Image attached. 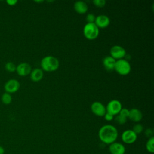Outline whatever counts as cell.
<instances>
[{"mask_svg": "<svg viewBox=\"0 0 154 154\" xmlns=\"http://www.w3.org/2000/svg\"><path fill=\"white\" fill-rule=\"evenodd\" d=\"M5 69L7 72L11 73L16 71V66L13 62L9 61L6 63V64H5Z\"/></svg>", "mask_w": 154, "mask_h": 154, "instance_id": "19", "label": "cell"}, {"mask_svg": "<svg viewBox=\"0 0 154 154\" xmlns=\"http://www.w3.org/2000/svg\"><path fill=\"white\" fill-rule=\"evenodd\" d=\"M103 117H104L105 119L106 120H107V121H111V120H112L114 119V116L112 115L111 114L108 112H106L105 114V115H104Z\"/></svg>", "mask_w": 154, "mask_h": 154, "instance_id": "26", "label": "cell"}, {"mask_svg": "<svg viewBox=\"0 0 154 154\" xmlns=\"http://www.w3.org/2000/svg\"><path fill=\"white\" fill-rule=\"evenodd\" d=\"M110 56L116 60L123 59L126 54V50L120 45H114L110 49Z\"/></svg>", "mask_w": 154, "mask_h": 154, "instance_id": "6", "label": "cell"}, {"mask_svg": "<svg viewBox=\"0 0 154 154\" xmlns=\"http://www.w3.org/2000/svg\"><path fill=\"white\" fill-rule=\"evenodd\" d=\"M74 9L79 14H84L88 10V5L83 1H78L74 4Z\"/></svg>", "mask_w": 154, "mask_h": 154, "instance_id": "15", "label": "cell"}, {"mask_svg": "<svg viewBox=\"0 0 154 154\" xmlns=\"http://www.w3.org/2000/svg\"><path fill=\"white\" fill-rule=\"evenodd\" d=\"M4 152H5V150L4 147L0 146V154H4Z\"/></svg>", "mask_w": 154, "mask_h": 154, "instance_id": "28", "label": "cell"}, {"mask_svg": "<svg viewBox=\"0 0 154 154\" xmlns=\"http://www.w3.org/2000/svg\"><path fill=\"white\" fill-rule=\"evenodd\" d=\"M91 112L98 117H103L106 112V107L105 105L99 101L93 102L90 106Z\"/></svg>", "mask_w": 154, "mask_h": 154, "instance_id": "7", "label": "cell"}, {"mask_svg": "<svg viewBox=\"0 0 154 154\" xmlns=\"http://www.w3.org/2000/svg\"><path fill=\"white\" fill-rule=\"evenodd\" d=\"M83 34L87 39L95 40L99 35V29L94 23H87L84 26Z\"/></svg>", "mask_w": 154, "mask_h": 154, "instance_id": "3", "label": "cell"}, {"mask_svg": "<svg viewBox=\"0 0 154 154\" xmlns=\"http://www.w3.org/2000/svg\"><path fill=\"white\" fill-rule=\"evenodd\" d=\"M121 138L123 143L131 144L135 142L137 139V135L132 129H127L123 132Z\"/></svg>", "mask_w": 154, "mask_h": 154, "instance_id": "8", "label": "cell"}, {"mask_svg": "<svg viewBox=\"0 0 154 154\" xmlns=\"http://www.w3.org/2000/svg\"><path fill=\"white\" fill-rule=\"evenodd\" d=\"M43 77V71L42 69L35 68L31 70L30 73V78L33 82H38Z\"/></svg>", "mask_w": 154, "mask_h": 154, "instance_id": "16", "label": "cell"}, {"mask_svg": "<svg viewBox=\"0 0 154 154\" xmlns=\"http://www.w3.org/2000/svg\"><path fill=\"white\" fill-rule=\"evenodd\" d=\"M146 148L148 152L153 153L154 152V137H150L148 139L146 144Z\"/></svg>", "mask_w": 154, "mask_h": 154, "instance_id": "17", "label": "cell"}, {"mask_svg": "<svg viewBox=\"0 0 154 154\" xmlns=\"http://www.w3.org/2000/svg\"><path fill=\"white\" fill-rule=\"evenodd\" d=\"M109 152L111 154H125V147L120 143L114 142L109 144Z\"/></svg>", "mask_w": 154, "mask_h": 154, "instance_id": "12", "label": "cell"}, {"mask_svg": "<svg viewBox=\"0 0 154 154\" xmlns=\"http://www.w3.org/2000/svg\"><path fill=\"white\" fill-rule=\"evenodd\" d=\"M115 121L119 125H123L126 122L127 118L118 114L115 118Z\"/></svg>", "mask_w": 154, "mask_h": 154, "instance_id": "21", "label": "cell"}, {"mask_svg": "<svg viewBox=\"0 0 154 154\" xmlns=\"http://www.w3.org/2000/svg\"><path fill=\"white\" fill-rule=\"evenodd\" d=\"M153 131L152 129L150 128H148L147 129L146 131H145V135L147 137H148L149 138H150V137H153Z\"/></svg>", "mask_w": 154, "mask_h": 154, "instance_id": "25", "label": "cell"}, {"mask_svg": "<svg viewBox=\"0 0 154 154\" xmlns=\"http://www.w3.org/2000/svg\"><path fill=\"white\" fill-rule=\"evenodd\" d=\"M20 88L19 82L15 79H11L7 81L4 85V89L6 93H14L18 91Z\"/></svg>", "mask_w": 154, "mask_h": 154, "instance_id": "9", "label": "cell"}, {"mask_svg": "<svg viewBox=\"0 0 154 154\" xmlns=\"http://www.w3.org/2000/svg\"><path fill=\"white\" fill-rule=\"evenodd\" d=\"M116 60L110 55L105 57L103 60V65L105 69L108 71L114 70Z\"/></svg>", "mask_w": 154, "mask_h": 154, "instance_id": "14", "label": "cell"}, {"mask_svg": "<svg viewBox=\"0 0 154 154\" xmlns=\"http://www.w3.org/2000/svg\"><path fill=\"white\" fill-rule=\"evenodd\" d=\"M122 108V105L121 102L116 99L110 100L106 106V112L111 114L113 116L117 115L120 112Z\"/></svg>", "mask_w": 154, "mask_h": 154, "instance_id": "5", "label": "cell"}, {"mask_svg": "<svg viewBox=\"0 0 154 154\" xmlns=\"http://www.w3.org/2000/svg\"><path fill=\"white\" fill-rule=\"evenodd\" d=\"M143 118V114L141 111L137 108H132L129 110V114L128 119L134 122H140Z\"/></svg>", "mask_w": 154, "mask_h": 154, "instance_id": "13", "label": "cell"}, {"mask_svg": "<svg viewBox=\"0 0 154 154\" xmlns=\"http://www.w3.org/2000/svg\"><path fill=\"white\" fill-rule=\"evenodd\" d=\"M6 2L10 6H14L17 3V0H7L6 1Z\"/></svg>", "mask_w": 154, "mask_h": 154, "instance_id": "27", "label": "cell"}, {"mask_svg": "<svg viewBox=\"0 0 154 154\" xmlns=\"http://www.w3.org/2000/svg\"><path fill=\"white\" fill-rule=\"evenodd\" d=\"M31 66L28 63H21L16 66V71L20 76H25L30 74L31 72Z\"/></svg>", "mask_w": 154, "mask_h": 154, "instance_id": "10", "label": "cell"}, {"mask_svg": "<svg viewBox=\"0 0 154 154\" xmlns=\"http://www.w3.org/2000/svg\"><path fill=\"white\" fill-rule=\"evenodd\" d=\"M98 136L102 143L106 144H111L116 142L118 137V131L113 125H105L99 129Z\"/></svg>", "mask_w": 154, "mask_h": 154, "instance_id": "1", "label": "cell"}, {"mask_svg": "<svg viewBox=\"0 0 154 154\" xmlns=\"http://www.w3.org/2000/svg\"><path fill=\"white\" fill-rule=\"evenodd\" d=\"M114 70L119 75H127L131 72V64L126 60L124 58L118 60H116Z\"/></svg>", "mask_w": 154, "mask_h": 154, "instance_id": "4", "label": "cell"}, {"mask_svg": "<svg viewBox=\"0 0 154 154\" xmlns=\"http://www.w3.org/2000/svg\"><path fill=\"white\" fill-rule=\"evenodd\" d=\"M137 135L141 134L143 131V126L141 124L137 123L134 125L132 129Z\"/></svg>", "mask_w": 154, "mask_h": 154, "instance_id": "20", "label": "cell"}, {"mask_svg": "<svg viewBox=\"0 0 154 154\" xmlns=\"http://www.w3.org/2000/svg\"><path fill=\"white\" fill-rule=\"evenodd\" d=\"M119 114L128 119L129 114V110L127 108H122Z\"/></svg>", "mask_w": 154, "mask_h": 154, "instance_id": "24", "label": "cell"}, {"mask_svg": "<svg viewBox=\"0 0 154 154\" xmlns=\"http://www.w3.org/2000/svg\"><path fill=\"white\" fill-rule=\"evenodd\" d=\"M96 19V16L94 14L89 13L86 16V21L87 23H94Z\"/></svg>", "mask_w": 154, "mask_h": 154, "instance_id": "23", "label": "cell"}, {"mask_svg": "<svg viewBox=\"0 0 154 154\" xmlns=\"http://www.w3.org/2000/svg\"><path fill=\"white\" fill-rule=\"evenodd\" d=\"M93 2L94 5L97 7H103L106 4V1L105 0H93Z\"/></svg>", "mask_w": 154, "mask_h": 154, "instance_id": "22", "label": "cell"}, {"mask_svg": "<svg viewBox=\"0 0 154 154\" xmlns=\"http://www.w3.org/2000/svg\"><path fill=\"white\" fill-rule=\"evenodd\" d=\"M1 101L5 105L10 104L12 101V97L10 93H4L1 96Z\"/></svg>", "mask_w": 154, "mask_h": 154, "instance_id": "18", "label": "cell"}, {"mask_svg": "<svg viewBox=\"0 0 154 154\" xmlns=\"http://www.w3.org/2000/svg\"><path fill=\"white\" fill-rule=\"evenodd\" d=\"M94 23L99 28H104L109 25L110 19L105 14H100L96 17Z\"/></svg>", "mask_w": 154, "mask_h": 154, "instance_id": "11", "label": "cell"}, {"mask_svg": "<svg viewBox=\"0 0 154 154\" xmlns=\"http://www.w3.org/2000/svg\"><path fill=\"white\" fill-rule=\"evenodd\" d=\"M40 66L42 70L51 72L58 69L60 63L56 57L52 55H48L42 59Z\"/></svg>", "mask_w": 154, "mask_h": 154, "instance_id": "2", "label": "cell"}]
</instances>
